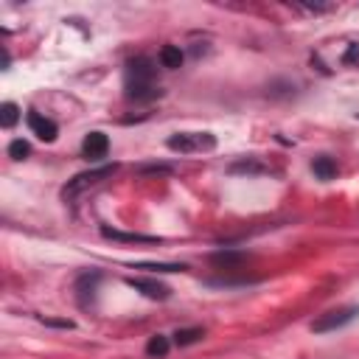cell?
Here are the masks:
<instances>
[{
    "mask_svg": "<svg viewBox=\"0 0 359 359\" xmlns=\"http://www.w3.org/2000/svg\"><path fill=\"white\" fill-rule=\"evenodd\" d=\"M252 283H258V280L255 278H230V275H224V278H205V286H222V289L252 286Z\"/></svg>",
    "mask_w": 359,
    "mask_h": 359,
    "instance_id": "17",
    "label": "cell"
},
{
    "mask_svg": "<svg viewBox=\"0 0 359 359\" xmlns=\"http://www.w3.org/2000/svg\"><path fill=\"white\" fill-rule=\"evenodd\" d=\"M28 154H31V146H28V140L17 137V140H11V143H8V157H11V160H25Z\"/></svg>",
    "mask_w": 359,
    "mask_h": 359,
    "instance_id": "21",
    "label": "cell"
},
{
    "mask_svg": "<svg viewBox=\"0 0 359 359\" xmlns=\"http://www.w3.org/2000/svg\"><path fill=\"white\" fill-rule=\"evenodd\" d=\"M42 325H50V328H65V331H70V328H76V323L73 320H59V317H36Z\"/></svg>",
    "mask_w": 359,
    "mask_h": 359,
    "instance_id": "24",
    "label": "cell"
},
{
    "mask_svg": "<svg viewBox=\"0 0 359 359\" xmlns=\"http://www.w3.org/2000/svg\"><path fill=\"white\" fill-rule=\"evenodd\" d=\"M129 266L132 269H146V272H154V275L157 272H185L188 269L185 264H163V261L160 264L157 261H146V264H129Z\"/></svg>",
    "mask_w": 359,
    "mask_h": 359,
    "instance_id": "18",
    "label": "cell"
},
{
    "mask_svg": "<svg viewBox=\"0 0 359 359\" xmlns=\"http://www.w3.org/2000/svg\"><path fill=\"white\" fill-rule=\"evenodd\" d=\"M294 8L306 11V14H325V11H334V3H294Z\"/></svg>",
    "mask_w": 359,
    "mask_h": 359,
    "instance_id": "22",
    "label": "cell"
},
{
    "mask_svg": "<svg viewBox=\"0 0 359 359\" xmlns=\"http://www.w3.org/2000/svg\"><path fill=\"white\" fill-rule=\"evenodd\" d=\"M157 79V67L149 56H132L126 62V81H135V84H154Z\"/></svg>",
    "mask_w": 359,
    "mask_h": 359,
    "instance_id": "6",
    "label": "cell"
},
{
    "mask_svg": "<svg viewBox=\"0 0 359 359\" xmlns=\"http://www.w3.org/2000/svg\"><path fill=\"white\" fill-rule=\"evenodd\" d=\"M118 171V163H107V165H95V168H87V171H79L73 180H67V185L62 188V199H76L79 194H84L87 188H95L101 185L104 180H109L112 174Z\"/></svg>",
    "mask_w": 359,
    "mask_h": 359,
    "instance_id": "1",
    "label": "cell"
},
{
    "mask_svg": "<svg viewBox=\"0 0 359 359\" xmlns=\"http://www.w3.org/2000/svg\"><path fill=\"white\" fill-rule=\"evenodd\" d=\"M292 93H294V84H292V81H280V79L266 87V95H269V98H289Z\"/></svg>",
    "mask_w": 359,
    "mask_h": 359,
    "instance_id": "20",
    "label": "cell"
},
{
    "mask_svg": "<svg viewBox=\"0 0 359 359\" xmlns=\"http://www.w3.org/2000/svg\"><path fill=\"white\" fill-rule=\"evenodd\" d=\"M101 272L98 269H87V272H81L79 278H76V283H73V292H76V300H79V306L81 309H90V306H95V294H98V283H101Z\"/></svg>",
    "mask_w": 359,
    "mask_h": 359,
    "instance_id": "4",
    "label": "cell"
},
{
    "mask_svg": "<svg viewBox=\"0 0 359 359\" xmlns=\"http://www.w3.org/2000/svg\"><path fill=\"white\" fill-rule=\"evenodd\" d=\"M174 168L168 163H146V165H137V174H171Z\"/></svg>",
    "mask_w": 359,
    "mask_h": 359,
    "instance_id": "23",
    "label": "cell"
},
{
    "mask_svg": "<svg viewBox=\"0 0 359 359\" xmlns=\"http://www.w3.org/2000/svg\"><path fill=\"white\" fill-rule=\"evenodd\" d=\"M182 62H185V53L180 45H163L160 48V65L165 70H177V67H182Z\"/></svg>",
    "mask_w": 359,
    "mask_h": 359,
    "instance_id": "15",
    "label": "cell"
},
{
    "mask_svg": "<svg viewBox=\"0 0 359 359\" xmlns=\"http://www.w3.org/2000/svg\"><path fill=\"white\" fill-rule=\"evenodd\" d=\"M126 286H132L135 292H140L149 300H168L171 289L165 283H160L157 278H126Z\"/></svg>",
    "mask_w": 359,
    "mask_h": 359,
    "instance_id": "8",
    "label": "cell"
},
{
    "mask_svg": "<svg viewBox=\"0 0 359 359\" xmlns=\"http://www.w3.org/2000/svg\"><path fill=\"white\" fill-rule=\"evenodd\" d=\"M17 121H20V107H17L14 101H6V104L0 107V126H3V129H11Z\"/></svg>",
    "mask_w": 359,
    "mask_h": 359,
    "instance_id": "19",
    "label": "cell"
},
{
    "mask_svg": "<svg viewBox=\"0 0 359 359\" xmlns=\"http://www.w3.org/2000/svg\"><path fill=\"white\" fill-rule=\"evenodd\" d=\"M359 317V306H342V309H331L325 314H320L317 320H311V331L314 334H331V331H339L345 328L348 323H353Z\"/></svg>",
    "mask_w": 359,
    "mask_h": 359,
    "instance_id": "3",
    "label": "cell"
},
{
    "mask_svg": "<svg viewBox=\"0 0 359 359\" xmlns=\"http://www.w3.org/2000/svg\"><path fill=\"white\" fill-rule=\"evenodd\" d=\"M356 118H359V112H356Z\"/></svg>",
    "mask_w": 359,
    "mask_h": 359,
    "instance_id": "26",
    "label": "cell"
},
{
    "mask_svg": "<svg viewBox=\"0 0 359 359\" xmlns=\"http://www.w3.org/2000/svg\"><path fill=\"white\" fill-rule=\"evenodd\" d=\"M250 261H252V252H247V250L222 247V250L210 252V264L219 266V269H227V272H236V269H241V266L250 264Z\"/></svg>",
    "mask_w": 359,
    "mask_h": 359,
    "instance_id": "5",
    "label": "cell"
},
{
    "mask_svg": "<svg viewBox=\"0 0 359 359\" xmlns=\"http://www.w3.org/2000/svg\"><path fill=\"white\" fill-rule=\"evenodd\" d=\"M123 95L126 101H135V104H149L154 98L163 95V90L157 84H135V81H126L123 84Z\"/></svg>",
    "mask_w": 359,
    "mask_h": 359,
    "instance_id": "11",
    "label": "cell"
},
{
    "mask_svg": "<svg viewBox=\"0 0 359 359\" xmlns=\"http://www.w3.org/2000/svg\"><path fill=\"white\" fill-rule=\"evenodd\" d=\"M168 348H171V339H168L165 334H151L149 342H146V356H151V359H163V356L168 353Z\"/></svg>",
    "mask_w": 359,
    "mask_h": 359,
    "instance_id": "16",
    "label": "cell"
},
{
    "mask_svg": "<svg viewBox=\"0 0 359 359\" xmlns=\"http://www.w3.org/2000/svg\"><path fill=\"white\" fill-rule=\"evenodd\" d=\"M165 146L177 154H194V151H210L216 149V137L210 132H177L165 140Z\"/></svg>",
    "mask_w": 359,
    "mask_h": 359,
    "instance_id": "2",
    "label": "cell"
},
{
    "mask_svg": "<svg viewBox=\"0 0 359 359\" xmlns=\"http://www.w3.org/2000/svg\"><path fill=\"white\" fill-rule=\"evenodd\" d=\"M311 171H314V177L317 180H323V182H331L334 177H337V163L328 157V154H320V157H314L311 160Z\"/></svg>",
    "mask_w": 359,
    "mask_h": 359,
    "instance_id": "13",
    "label": "cell"
},
{
    "mask_svg": "<svg viewBox=\"0 0 359 359\" xmlns=\"http://www.w3.org/2000/svg\"><path fill=\"white\" fill-rule=\"evenodd\" d=\"M107 151H109V137L104 132L95 129V132H87L84 135V140H81V157L98 163V160L107 157Z\"/></svg>",
    "mask_w": 359,
    "mask_h": 359,
    "instance_id": "9",
    "label": "cell"
},
{
    "mask_svg": "<svg viewBox=\"0 0 359 359\" xmlns=\"http://www.w3.org/2000/svg\"><path fill=\"white\" fill-rule=\"evenodd\" d=\"M227 171H230V174H269V165H264V163L255 160V157H241V160L230 163Z\"/></svg>",
    "mask_w": 359,
    "mask_h": 359,
    "instance_id": "12",
    "label": "cell"
},
{
    "mask_svg": "<svg viewBox=\"0 0 359 359\" xmlns=\"http://www.w3.org/2000/svg\"><path fill=\"white\" fill-rule=\"evenodd\" d=\"M342 65H351V67H359V42L348 45V50L342 53Z\"/></svg>",
    "mask_w": 359,
    "mask_h": 359,
    "instance_id": "25",
    "label": "cell"
},
{
    "mask_svg": "<svg viewBox=\"0 0 359 359\" xmlns=\"http://www.w3.org/2000/svg\"><path fill=\"white\" fill-rule=\"evenodd\" d=\"M25 123H28L31 135H34L36 140H42V143H53V140H56V135H59V126H56V121L45 118V115H42V112H36V109H28V115H25Z\"/></svg>",
    "mask_w": 359,
    "mask_h": 359,
    "instance_id": "7",
    "label": "cell"
},
{
    "mask_svg": "<svg viewBox=\"0 0 359 359\" xmlns=\"http://www.w3.org/2000/svg\"><path fill=\"white\" fill-rule=\"evenodd\" d=\"M101 236L109 241H121V244H160V236H146V233H126V230H115L101 224Z\"/></svg>",
    "mask_w": 359,
    "mask_h": 359,
    "instance_id": "10",
    "label": "cell"
},
{
    "mask_svg": "<svg viewBox=\"0 0 359 359\" xmlns=\"http://www.w3.org/2000/svg\"><path fill=\"white\" fill-rule=\"evenodd\" d=\"M199 339H205V328L202 325H188V328H177L171 342L177 348H188V345H196Z\"/></svg>",
    "mask_w": 359,
    "mask_h": 359,
    "instance_id": "14",
    "label": "cell"
}]
</instances>
